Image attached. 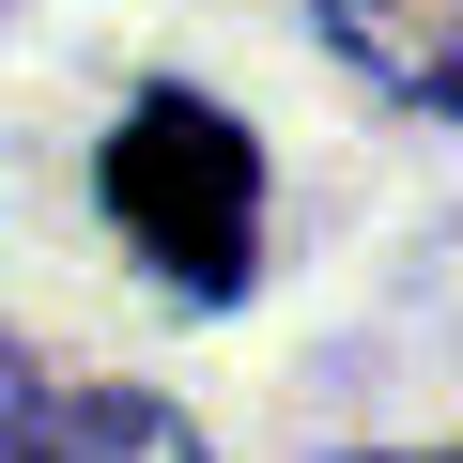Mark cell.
<instances>
[{"label": "cell", "instance_id": "obj_1", "mask_svg": "<svg viewBox=\"0 0 463 463\" xmlns=\"http://www.w3.org/2000/svg\"><path fill=\"white\" fill-rule=\"evenodd\" d=\"M109 216H124V248L185 294H248V248H263V155L232 109L201 93H139L124 139H109Z\"/></svg>", "mask_w": 463, "mask_h": 463}, {"label": "cell", "instance_id": "obj_2", "mask_svg": "<svg viewBox=\"0 0 463 463\" xmlns=\"http://www.w3.org/2000/svg\"><path fill=\"white\" fill-rule=\"evenodd\" d=\"M0 463H201V432L155 386H47L0 325Z\"/></svg>", "mask_w": 463, "mask_h": 463}, {"label": "cell", "instance_id": "obj_3", "mask_svg": "<svg viewBox=\"0 0 463 463\" xmlns=\"http://www.w3.org/2000/svg\"><path fill=\"white\" fill-rule=\"evenodd\" d=\"M309 16H325V47H340L371 93L463 109V0H309Z\"/></svg>", "mask_w": 463, "mask_h": 463}, {"label": "cell", "instance_id": "obj_4", "mask_svg": "<svg viewBox=\"0 0 463 463\" xmlns=\"http://www.w3.org/2000/svg\"><path fill=\"white\" fill-rule=\"evenodd\" d=\"M448 463H463V448H448Z\"/></svg>", "mask_w": 463, "mask_h": 463}]
</instances>
